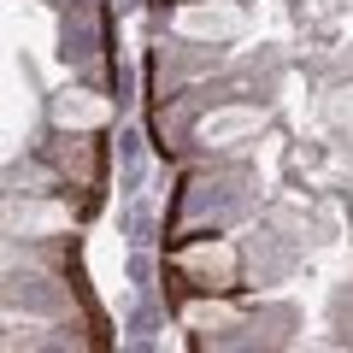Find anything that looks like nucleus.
Segmentation results:
<instances>
[{
  "instance_id": "9b49d317",
  "label": "nucleus",
  "mask_w": 353,
  "mask_h": 353,
  "mask_svg": "<svg viewBox=\"0 0 353 353\" xmlns=\"http://www.w3.org/2000/svg\"><path fill=\"white\" fill-rule=\"evenodd\" d=\"M324 124L336 130L341 141H353V83L330 88V101H324Z\"/></svg>"
},
{
  "instance_id": "f8f14e48",
  "label": "nucleus",
  "mask_w": 353,
  "mask_h": 353,
  "mask_svg": "<svg viewBox=\"0 0 353 353\" xmlns=\"http://www.w3.org/2000/svg\"><path fill=\"white\" fill-rule=\"evenodd\" d=\"M48 6H59V0H48Z\"/></svg>"
},
{
  "instance_id": "423d86ee",
  "label": "nucleus",
  "mask_w": 353,
  "mask_h": 353,
  "mask_svg": "<svg viewBox=\"0 0 353 353\" xmlns=\"http://www.w3.org/2000/svg\"><path fill=\"white\" fill-rule=\"evenodd\" d=\"M159 18L165 30L206 41V48H224V53L248 36V6L241 0H159Z\"/></svg>"
},
{
  "instance_id": "39448f33",
  "label": "nucleus",
  "mask_w": 353,
  "mask_h": 353,
  "mask_svg": "<svg viewBox=\"0 0 353 353\" xmlns=\"http://www.w3.org/2000/svg\"><path fill=\"white\" fill-rule=\"evenodd\" d=\"M265 124H271V101H253V94L212 101L201 118H194L189 159H212V153H248L253 141H259Z\"/></svg>"
},
{
  "instance_id": "0eeeda50",
  "label": "nucleus",
  "mask_w": 353,
  "mask_h": 353,
  "mask_svg": "<svg viewBox=\"0 0 353 353\" xmlns=\"http://www.w3.org/2000/svg\"><path fill=\"white\" fill-rule=\"evenodd\" d=\"M118 118H124V106H118V94L106 83L71 77L65 88H53V94H48L41 124H53V130H112Z\"/></svg>"
},
{
  "instance_id": "7ed1b4c3",
  "label": "nucleus",
  "mask_w": 353,
  "mask_h": 353,
  "mask_svg": "<svg viewBox=\"0 0 353 353\" xmlns=\"http://www.w3.org/2000/svg\"><path fill=\"white\" fill-rule=\"evenodd\" d=\"M118 6L112 0H59L53 6V41H59V65L71 77L112 88V59H118Z\"/></svg>"
},
{
  "instance_id": "9d476101",
  "label": "nucleus",
  "mask_w": 353,
  "mask_h": 353,
  "mask_svg": "<svg viewBox=\"0 0 353 353\" xmlns=\"http://www.w3.org/2000/svg\"><path fill=\"white\" fill-rule=\"evenodd\" d=\"M176 318V306L165 294H130V312L118 318V347H159V330Z\"/></svg>"
},
{
  "instance_id": "6e6552de",
  "label": "nucleus",
  "mask_w": 353,
  "mask_h": 353,
  "mask_svg": "<svg viewBox=\"0 0 353 353\" xmlns=\"http://www.w3.org/2000/svg\"><path fill=\"white\" fill-rule=\"evenodd\" d=\"M153 171H159V141H153V124L124 112V118L112 124V176H118V194L148 189Z\"/></svg>"
},
{
  "instance_id": "f03ea898",
  "label": "nucleus",
  "mask_w": 353,
  "mask_h": 353,
  "mask_svg": "<svg viewBox=\"0 0 353 353\" xmlns=\"http://www.w3.org/2000/svg\"><path fill=\"white\" fill-rule=\"evenodd\" d=\"M165 277H171V294H241L248 289L241 236L206 230V236L165 241Z\"/></svg>"
},
{
  "instance_id": "f257e3e1",
  "label": "nucleus",
  "mask_w": 353,
  "mask_h": 353,
  "mask_svg": "<svg viewBox=\"0 0 353 353\" xmlns=\"http://www.w3.org/2000/svg\"><path fill=\"white\" fill-rule=\"evenodd\" d=\"M259 212V171L248 153H212V159H183V176L171 189V224L165 241L206 236V230H241Z\"/></svg>"
},
{
  "instance_id": "1a4fd4ad",
  "label": "nucleus",
  "mask_w": 353,
  "mask_h": 353,
  "mask_svg": "<svg viewBox=\"0 0 353 353\" xmlns=\"http://www.w3.org/2000/svg\"><path fill=\"white\" fill-rule=\"evenodd\" d=\"M294 330H301V312L277 294H259V301H248V318L224 347H294Z\"/></svg>"
},
{
  "instance_id": "20e7f679",
  "label": "nucleus",
  "mask_w": 353,
  "mask_h": 353,
  "mask_svg": "<svg viewBox=\"0 0 353 353\" xmlns=\"http://www.w3.org/2000/svg\"><path fill=\"white\" fill-rule=\"evenodd\" d=\"M36 136H41L36 148L59 165L65 189L83 194L88 206H101L106 176H112V130H53V124H41Z\"/></svg>"
}]
</instances>
